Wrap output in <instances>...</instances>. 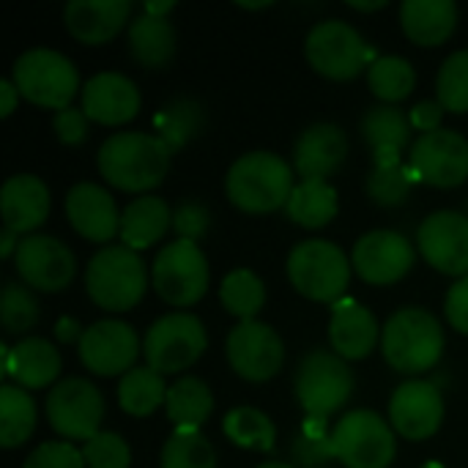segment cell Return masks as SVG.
<instances>
[{"instance_id":"obj_1","label":"cell","mask_w":468,"mask_h":468,"mask_svg":"<svg viewBox=\"0 0 468 468\" xmlns=\"http://www.w3.org/2000/svg\"><path fill=\"white\" fill-rule=\"evenodd\" d=\"M170 145L148 132H118L99 148L96 165L107 184L123 192H148L170 167Z\"/></svg>"},{"instance_id":"obj_2","label":"cell","mask_w":468,"mask_h":468,"mask_svg":"<svg viewBox=\"0 0 468 468\" xmlns=\"http://www.w3.org/2000/svg\"><path fill=\"white\" fill-rule=\"evenodd\" d=\"M293 186L291 165L274 151H250L239 156L225 178L230 203L247 214H271L288 206Z\"/></svg>"},{"instance_id":"obj_3","label":"cell","mask_w":468,"mask_h":468,"mask_svg":"<svg viewBox=\"0 0 468 468\" xmlns=\"http://www.w3.org/2000/svg\"><path fill=\"white\" fill-rule=\"evenodd\" d=\"M381 351L398 373H425L441 359L444 329L433 313L422 307H403L387 321L381 332Z\"/></svg>"},{"instance_id":"obj_4","label":"cell","mask_w":468,"mask_h":468,"mask_svg":"<svg viewBox=\"0 0 468 468\" xmlns=\"http://www.w3.org/2000/svg\"><path fill=\"white\" fill-rule=\"evenodd\" d=\"M148 288V269L143 258L126 244L99 250L85 271V291L96 307L107 313L132 310Z\"/></svg>"},{"instance_id":"obj_5","label":"cell","mask_w":468,"mask_h":468,"mask_svg":"<svg viewBox=\"0 0 468 468\" xmlns=\"http://www.w3.org/2000/svg\"><path fill=\"white\" fill-rule=\"evenodd\" d=\"M11 82L22 99L60 112L71 107V99L80 90V71L63 52L33 47L14 60Z\"/></svg>"},{"instance_id":"obj_6","label":"cell","mask_w":468,"mask_h":468,"mask_svg":"<svg viewBox=\"0 0 468 468\" xmlns=\"http://www.w3.org/2000/svg\"><path fill=\"white\" fill-rule=\"evenodd\" d=\"M288 280L302 296L313 302L337 304L348 288L351 263L337 244L326 239H310L291 250Z\"/></svg>"},{"instance_id":"obj_7","label":"cell","mask_w":468,"mask_h":468,"mask_svg":"<svg viewBox=\"0 0 468 468\" xmlns=\"http://www.w3.org/2000/svg\"><path fill=\"white\" fill-rule=\"evenodd\" d=\"M335 461L346 468H389L398 455L395 428L376 411H351L329 433Z\"/></svg>"},{"instance_id":"obj_8","label":"cell","mask_w":468,"mask_h":468,"mask_svg":"<svg viewBox=\"0 0 468 468\" xmlns=\"http://www.w3.org/2000/svg\"><path fill=\"white\" fill-rule=\"evenodd\" d=\"M304 55L310 66L329 80H351L376 60V52L367 47L362 33L343 19H324L313 25L304 38Z\"/></svg>"},{"instance_id":"obj_9","label":"cell","mask_w":468,"mask_h":468,"mask_svg":"<svg viewBox=\"0 0 468 468\" xmlns=\"http://www.w3.org/2000/svg\"><path fill=\"white\" fill-rule=\"evenodd\" d=\"M208 348L206 326L192 313H170L154 321L143 340V354L148 367L156 373L189 370Z\"/></svg>"},{"instance_id":"obj_10","label":"cell","mask_w":468,"mask_h":468,"mask_svg":"<svg viewBox=\"0 0 468 468\" xmlns=\"http://www.w3.org/2000/svg\"><path fill=\"white\" fill-rule=\"evenodd\" d=\"M296 400L313 420H326L340 411L354 392V373L335 351H313L296 370Z\"/></svg>"},{"instance_id":"obj_11","label":"cell","mask_w":468,"mask_h":468,"mask_svg":"<svg viewBox=\"0 0 468 468\" xmlns=\"http://www.w3.org/2000/svg\"><path fill=\"white\" fill-rule=\"evenodd\" d=\"M154 291L173 307H189L208 291V261L195 241L165 244L151 269Z\"/></svg>"},{"instance_id":"obj_12","label":"cell","mask_w":468,"mask_h":468,"mask_svg":"<svg viewBox=\"0 0 468 468\" xmlns=\"http://www.w3.org/2000/svg\"><path fill=\"white\" fill-rule=\"evenodd\" d=\"M104 417V398L88 378H66L47 395V420L69 441H90Z\"/></svg>"},{"instance_id":"obj_13","label":"cell","mask_w":468,"mask_h":468,"mask_svg":"<svg viewBox=\"0 0 468 468\" xmlns=\"http://www.w3.org/2000/svg\"><path fill=\"white\" fill-rule=\"evenodd\" d=\"M417 181L452 189L468 178V140L455 129H436L431 134H420L411 145L409 159Z\"/></svg>"},{"instance_id":"obj_14","label":"cell","mask_w":468,"mask_h":468,"mask_svg":"<svg viewBox=\"0 0 468 468\" xmlns=\"http://www.w3.org/2000/svg\"><path fill=\"white\" fill-rule=\"evenodd\" d=\"M225 354L230 367L255 384L274 378L285 362V346L280 335L263 321H239V326L228 335Z\"/></svg>"},{"instance_id":"obj_15","label":"cell","mask_w":468,"mask_h":468,"mask_svg":"<svg viewBox=\"0 0 468 468\" xmlns=\"http://www.w3.org/2000/svg\"><path fill=\"white\" fill-rule=\"evenodd\" d=\"M14 266L25 285L44 291V293L69 288V282L74 280V271H77L71 250L60 239L44 236V233H30V236L19 239Z\"/></svg>"},{"instance_id":"obj_16","label":"cell","mask_w":468,"mask_h":468,"mask_svg":"<svg viewBox=\"0 0 468 468\" xmlns=\"http://www.w3.org/2000/svg\"><path fill=\"white\" fill-rule=\"evenodd\" d=\"M77 351H80V362L90 373L126 376L140 356V340L134 329L123 321H96L82 332Z\"/></svg>"},{"instance_id":"obj_17","label":"cell","mask_w":468,"mask_h":468,"mask_svg":"<svg viewBox=\"0 0 468 468\" xmlns=\"http://www.w3.org/2000/svg\"><path fill=\"white\" fill-rule=\"evenodd\" d=\"M422 258L441 274L468 277V217L461 211H436L417 230Z\"/></svg>"},{"instance_id":"obj_18","label":"cell","mask_w":468,"mask_h":468,"mask_svg":"<svg viewBox=\"0 0 468 468\" xmlns=\"http://www.w3.org/2000/svg\"><path fill=\"white\" fill-rule=\"evenodd\" d=\"M356 274L370 285H392L414 266V247L403 233L373 230L365 233L351 252Z\"/></svg>"},{"instance_id":"obj_19","label":"cell","mask_w":468,"mask_h":468,"mask_svg":"<svg viewBox=\"0 0 468 468\" xmlns=\"http://www.w3.org/2000/svg\"><path fill=\"white\" fill-rule=\"evenodd\" d=\"M389 420L395 433L409 441L431 439L444 422V398L439 387L422 378L400 384L389 400Z\"/></svg>"},{"instance_id":"obj_20","label":"cell","mask_w":468,"mask_h":468,"mask_svg":"<svg viewBox=\"0 0 468 468\" xmlns=\"http://www.w3.org/2000/svg\"><path fill=\"white\" fill-rule=\"evenodd\" d=\"M82 112L88 115V121L104 123V126H121L126 121H132L140 112L143 96L140 88L118 71H99L93 74L82 90Z\"/></svg>"},{"instance_id":"obj_21","label":"cell","mask_w":468,"mask_h":468,"mask_svg":"<svg viewBox=\"0 0 468 468\" xmlns=\"http://www.w3.org/2000/svg\"><path fill=\"white\" fill-rule=\"evenodd\" d=\"M66 217L71 228L96 244L112 241L121 236V214L110 192L99 184L80 181L69 189L66 195Z\"/></svg>"},{"instance_id":"obj_22","label":"cell","mask_w":468,"mask_h":468,"mask_svg":"<svg viewBox=\"0 0 468 468\" xmlns=\"http://www.w3.org/2000/svg\"><path fill=\"white\" fill-rule=\"evenodd\" d=\"M348 156V137L337 123L307 126L293 148V165L302 181H326Z\"/></svg>"},{"instance_id":"obj_23","label":"cell","mask_w":468,"mask_h":468,"mask_svg":"<svg viewBox=\"0 0 468 468\" xmlns=\"http://www.w3.org/2000/svg\"><path fill=\"white\" fill-rule=\"evenodd\" d=\"M129 14V0H71L63 8V25L82 44H104L121 33Z\"/></svg>"},{"instance_id":"obj_24","label":"cell","mask_w":468,"mask_h":468,"mask_svg":"<svg viewBox=\"0 0 468 468\" xmlns=\"http://www.w3.org/2000/svg\"><path fill=\"white\" fill-rule=\"evenodd\" d=\"M0 214H3V225L19 236L36 230L49 214L47 184L30 173L11 176L0 189Z\"/></svg>"},{"instance_id":"obj_25","label":"cell","mask_w":468,"mask_h":468,"mask_svg":"<svg viewBox=\"0 0 468 468\" xmlns=\"http://www.w3.org/2000/svg\"><path fill=\"white\" fill-rule=\"evenodd\" d=\"M378 335L381 329H378L376 315L367 307L356 304L354 299H340L332 307L329 343H332V351L343 356L346 362L365 359L376 348Z\"/></svg>"},{"instance_id":"obj_26","label":"cell","mask_w":468,"mask_h":468,"mask_svg":"<svg viewBox=\"0 0 468 468\" xmlns=\"http://www.w3.org/2000/svg\"><path fill=\"white\" fill-rule=\"evenodd\" d=\"M60 354L44 337H25L14 348H3V376L22 389H44L60 376Z\"/></svg>"},{"instance_id":"obj_27","label":"cell","mask_w":468,"mask_h":468,"mask_svg":"<svg viewBox=\"0 0 468 468\" xmlns=\"http://www.w3.org/2000/svg\"><path fill=\"white\" fill-rule=\"evenodd\" d=\"M400 22L406 36L420 47H439L458 25V5L452 0H406Z\"/></svg>"},{"instance_id":"obj_28","label":"cell","mask_w":468,"mask_h":468,"mask_svg":"<svg viewBox=\"0 0 468 468\" xmlns=\"http://www.w3.org/2000/svg\"><path fill=\"white\" fill-rule=\"evenodd\" d=\"M170 228H173V211L162 197L143 195L134 197L121 211V241L134 252L156 244Z\"/></svg>"},{"instance_id":"obj_29","label":"cell","mask_w":468,"mask_h":468,"mask_svg":"<svg viewBox=\"0 0 468 468\" xmlns=\"http://www.w3.org/2000/svg\"><path fill=\"white\" fill-rule=\"evenodd\" d=\"M129 52L140 66L162 69L176 55V27L167 16L137 14L129 22Z\"/></svg>"},{"instance_id":"obj_30","label":"cell","mask_w":468,"mask_h":468,"mask_svg":"<svg viewBox=\"0 0 468 468\" xmlns=\"http://www.w3.org/2000/svg\"><path fill=\"white\" fill-rule=\"evenodd\" d=\"M165 409H167V417L176 428L200 431V425L214 411V395L206 387V381H200L195 376H184L167 389Z\"/></svg>"},{"instance_id":"obj_31","label":"cell","mask_w":468,"mask_h":468,"mask_svg":"<svg viewBox=\"0 0 468 468\" xmlns=\"http://www.w3.org/2000/svg\"><path fill=\"white\" fill-rule=\"evenodd\" d=\"M285 211L302 228H324L340 211L337 192L329 181H302L293 186Z\"/></svg>"},{"instance_id":"obj_32","label":"cell","mask_w":468,"mask_h":468,"mask_svg":"<svg viewBox=\"0 0 468 468\" xmlns=\"http://www.w3.org/2000/svg\"><path fill=\"white\" fill-rule=\"evenodd\" d=\"M167 384L165 376L154 367H132L126 376H121L118 384V403L132 417H148L167 400Z\"/></svg>"},{"instance_id":"obj_33","label":"cell","mask_w":468,"mask_h":468,"mask_svg":"<svg viewBox=\"0 0 468 468\" xmlns=\"http://www.w3.org/2000/svg\"><path fill=\"white\" fill-rule=\"evenodd\" d=\"M36 428V403L33 398L14 384L0 387V444L14 450L30 439Z\"/></svg>"},{"instance_id":"obj_34","label":"cell","mask_w":468,"mask_h":468,"mask_svg":"<svg viewBox=\"0 0 468 468\" xmlns=\"http://www.w3.org/2000/svg\"><path fill=\"white\" fill-rule=\"evenodd\" d=\"M362 137L373 151L378 148L403 151L411 140V121L395 104H376L362 115Z\"/></svg>"},{"instance_id":"obj_35","label":"cell","mask_w":468,"mask_h":468,"mask_svg":"<svg viewBox=\"0 0 468 468\" xmlns=\"http://www.w3.org/2000/svg\"><path fill=\"white\" fill-rule=\"evenodd\" d=\"M219 299H222V307L239 321H255V315L266 304V288L255 271L233 269L219 285Z\"/></svg>"},{"instance_id":"obj_36","label":"cell","mask_w":468,"mask_h":468,"mask_svg":"<svg viewBox=\"0 0 468 468\" xmlns=\"http://www.w3.org/2000/svg\"><path fill=\"white\" fill-rule=\"evenodd\" d=\"M222 431L236 447L255 450V452L274 450L277 428L263 411H258L252 406H239V409L228 411V417L222 422Z\"/></svg>"},{"instance_id":"obj_37","label":"cell","mask_w":468,"mask_h":468,"mask_svg":"<svg viewBox=\"0 0 468 468\" xmlns=\"http://www.w3.org/2000/svg\"><path fill=\"white\" fill-rule=\"evenodd\" d=\"M367 82H370V90L381 101L395 104V101H403L414 90L417 71L400 55H378L367 69Z\"/></svg>"},{"instance_id":"obj_38","label":"cell","mask_w":468,"mask_h":468,"mask_svg":"<svg viewBox=\"0 0 468 468\" xmlns=\"http://www.w3.org/2000/svg\"><path fill=\"white\" fill-rule=\"evenodd\" d=\"M156 137H162L170 151L184 148L192 137L203 129V107L195 99H176L162 107V112L154 118Z\"/></svg>"},{"instance_id":"obj_39","label":"cell","mask_w":468,"mask_h":468,"mask_svg":"<svg viewBox=\"0 0 468 468\" xmlns=\"http://www.w3.org/2000/svg\"><path fill=\"white\" fill-rule=\"evenodd\" d=\"M162 468H217V452L200 431L176 428L162 447Z\"/></svg>"},{"instance_id":"obj_40","label":"cell","mask_w":468,"mask_h":468,"mask_svg":"<svg viewBox=\"0 0 468 468\" xmlns=\"http://www.w3.org/2000/svg\"><path fill=\"white\" fill-rule=\"evenodd\" d=\"M417 176L411 170V165H389V167H376L367 176V195L373 197V203L395 208L400 203H406L411 186H414Z\"/></svg>"},{"instance_id":"obj_41","label":"cell","mask_w":468,"mask_h":468,"mask_svg":"<svg viewBox=\"0 0 468 468\" xmlns=\"http://www.w3.org/2000/svg\"><path fill=\"white\" fill-rule=\"evenodd\" d=\"M0 321L8 335H25L38 321V302L30 288L19 282H5L0 293Z\"/></svg>"},{"instance_id":"obj_42","label":"cell","mask_w":468,"mask_h":468,"mask_svg":"<svg viewBox=\"0 0 468 468\" xmlns=\"http://www.w3.org/2000/svg\"><path fill=\"white\" fill-rule=\"evenodd\" d=\"M439 101L450 112H468V49L452 52L436 77Z\"/></svg>"},{"instance_id":"obj_43","label":"cell","mask_w":468,"mask_h":468,"mask_svg":"<svg viewBox=\"0 0 468 468\" xmlns=\"http://www.w3.org/2000/svg\"><path fill=\"white\" fill-rule=\"evenodd\" d=\"M82 458L88 468H129L132 450L118 433L101 431L82 447Z\"/></svg>"},{"instance_id":"obj_44","label":"cell","mask_w":468,"mask_h":468,"mask_svg":"<svg viewBox=\"0 0 468 468\" xmlns=\"http://www.w3.org/2000/svg\"><path fill=\"white\" fill-rule=\"evenodd\" d=\"M22 468H88L82 452L71 444V441H47L41 447H36Z\"/></svg>"},{"instance_id":"obj_45","label":"cell","mask_w":468,"mask_h":468,"mask_svg":"<svg viewBox=\"0 0 468 468\" xmlns=\"http://www.w3.org/2000/svg\"><path fill=\"white\" fill-rule=\"evenodd\" d=\"M291 458L296 461V468H324L329 461H335V450L329 436H313L304 431L293 439Z\"/></svg>"},{"instance_id":"obj_46","label":"cell","mask_w":468,"mask_h":468,"mask_svg":"<svg viewBox=\"0 0 468 468\" xmlns=\"http://www.w3.org/2000/svg\"><path fill=\"white\" fill-rule=\"evenodd\" d=\"M208 225H211V214L197 200H184L173 211V228H176L178 239H184V241H195L197 244V239L206 236Z\"/></svg>"},{"instance_id":"obj_47","label":"cell","mask_w":468,"mask_h":468,"mask_svg":"<svg viewBox=\"0 0 468 468\" xmlns=\"http://www.w3.org/2000/svg\"><path fill=\"white\" fill-rule=\"evenodd\" d=\"M52 126L63 145H80L88 134V115L82 112V107H66L55 112Z\"/></svg>"},{"instance_id":"obj_48","label":"cell","mask_w":468,"mask_h":468,"mask_svg":"<svg viewBox=\"0 0 468 468\" xmlns=\"http://www.w3.org/2000/svg\"><path fill=\"white\" fill-rule=\"evenodd\" d=\"M444 315L450 321L452 329H458L461 335H468V277L458 280L444 299Z\"/></svg>"},{"instance_id":"obj_49","label":"cell","mask_w":468,"mask_h":468,"mask_svg":"<svg viewBox=\"0 0 468 468\" xmlns=\"http://www.w3.org/2000/svg\"><path fill=\"white\" fill-rule=\"evenodd\" d=\"M441 118H444V107H441L439 99H436V101H433V99H425V101L414 104L411 112H409L411 126L420 129L422 134H431V132L441 129Z\"/></svg>"},{"instance_id":"obj_50","label":"cell","mask_w":468,"mask_h":468,"mask_svg":"<svg viewBox=\"0 0 468 468\" xmlns=\"http://www.w3.org/2000/svg\"><path fill=\"white\" fill-rule=\"evenodd\" d=\"M16 99H19V90L11 80H0V115L8 118L14 110H16Z\"/></svg>"},{"instance_id":"obj_51","label":"cell","mask_w":468,"mask_h":468,"mask_svg":"<svg viewBox=\"0 0 468 468\" xmlns=\"http://www.w3.org/2000/svg\"><path fill=\"white\" fill-rule=\"evenodd\" d=\"M82 332H85V329H82L74 318H60V321H58V329H55V335H58L63 343H71V340L80 343V340H82Z\"/></svg>"},{"instance_id":"obj_52","label":"cell","mask_w":468,"mask_h":468,"mask_svg":"<svg viewBox=\"0 0 468 468\" xmlns=\"http://www.w3.org/2000/svg\"><path fill=\"white\" fill-rule=\"evenodd\" d=\"M16 236H19V233L3 228V236H0V255H3V258H14V255H16V247H19V239H16Z\"/></svg>"},{"instance_id":"obj_53","label":"cell","mask_w":468,"mask_h":468,"mask_svg":"<svg viewBox=\"0 0 468 468\" xmlns=\"http://www.w3.org/2000/svg\"><path fill=\"white\" fill-rule=\"evenodd\" d=\"M173 8H176V3H173V0H165V3H145V11H148V14H154V16H167Z\"/></svg>"},{"instance_id":"obj_54","label":"cell","mask_w":468,"mask_h":468,"mask_svg":"<svg viewBox=\"0 0 468 468\" xmlns=\"http://www.w3.org/2000/svg\"><path fill=\"white\" fill-rule=\"evenodd\" d=\"M351 8H359V11H376V8H384L387 0H373V3H359V0H348Z\"/></svg>"},{"instance_id":"obj_55","label":"cell","mask_w":468,"mask_h":468,"mask_svg":"<svg viewBox=\"0 0 468 468\" xmlns=\"http://www.w3.org/2000/svg\"><path fill=\"white\" fill-rule=\"evenodd\" d=\"M258 468H296L293 463H282V461H271V463H261Z\"/></svg>"}]
</instances>
